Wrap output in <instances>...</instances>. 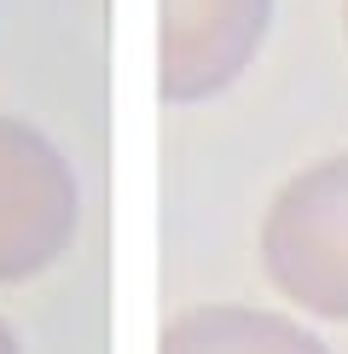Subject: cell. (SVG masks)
I'll list each match as a JSON object with an SVG mask.
<instances>
[{
	"label": "cell",
	"instance_id": "3",
	"mask_svg": "<svg viewBox=\"0 0 348 354\" xmlns=\"http://www.w3.org/2000/svg\"><path fill=\"white\" fill-rule=\"evenodd\" d=\"M273 29V0H157V99H221L255 64Z\"/></svg>",
	"mask_w": 348,
	"mask_h": 354
},
{
	"label": "cell",
	"instance_id": "6",
	"mask_svg": "<svg viewBox=\"0 0 348 354\" xmlns=\"http://www.w3.org/2000/svg\"><path fill=\"white\" fill-rule=\"evenodd\" d=\"M342 35H348V0H342Z\"/></svg>",
	"mask_w": 348,
	"mask_h": 354
},
{
	"label": "cell",
	"instance_id": "2",
	"mask_svg": "<svg viewBox=\"0 0 348 354\" xmlns=\"http://www.w3.org/2000/svg\"><path fill=\"white\" fill-rule=\"evenodd\" d=\"M81 180L35 122L0 111V285H29L76 244Z\"/></svg>",
	"mask_w": 348,
	"mask_h": 354
},
{
	"label": "cell",
	"instance_id": "4",
	"mask_svg": "<svg viewBox=\"0 0 348 354\" xmlns=\"http://www.w3.org/2000/svg\"><path fill=\"white\" fill-rule=\"evenodd\" d=\"M157 354H331V348L319 331H308L290 314H273V308L197 302L163 326Z\"/></svg>",
	"mask_w": 348,
	"mask_h": 354
},
{
	"label": "cell",
	"instance_id": "1",
	"mask_svg": "<svg viewBox=\"0 0 348 354\" xmlns=\"http://www.w3.org/2000/svg\"><path fill=\"white\" fill-rule=\"evenodd\" d=\"M261 273L290 308L348 326V151L296 169L261 215Z\"/></svg>",
	"mask_w": 348,
	"mask_h": 354
},
{
	"label": "cell",
	"instance_id": "5",
	"mask_svg": "<svg viewBox=\"0 0 348 354\" xmlns=\"http://www.w3.org/2000/svg\"><path fill=\"white\" fill-rule=\"evenodd\" d=\"M0 354H23V343H18V331H12L6 319H0Z\"/></svg>",
	"mask_w": 348,
	"mask_h": 354
}]
</instances>
